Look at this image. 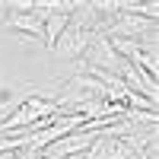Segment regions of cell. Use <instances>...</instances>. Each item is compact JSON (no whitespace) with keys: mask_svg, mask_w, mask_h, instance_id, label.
I'll use <instances>...</instances> for the list:
<instances>
[{"mask_svg":"<svg viewBox=\"0 0 159 159\" xmlns=\"http://www.w3.org/2000/svg\"><path fill=\"white\" fill-rule=\"evenodd\" d=\"M99 32H92V29H86V25H80V22H67V29L61 32V38H57V45L51 48L57 57H64V61H76V57H83L86 54V48L92 45V38H96Z\"/></svg>","mask_w":159,"mask_h":159,"instance_id":"cell-1","label":"cell"},{"mask_svg":"<svg viewBox=\"0 0 159 159\" xmlns=\"http://www.w3.org/2000/svg\"><path fill=\"white\" fill-rule=\"evenodd\" d=\"M80 61H83L86 70H105V73H118V67H121V57H118V51L111 48V42L105 35L92 38V45L86 48V54Z\"/></svg>","mask_w":159,"mask_h":159,"instance_id":"cell-2","label":"cell"},{"mask_svg":"<svg viewBox=\"0 0 159 159\" xmlns=\"http://www.w3.org/2000/svg\"><path fill=\"white\" fill-rule=\"evenodd\" d=\"M7 29H16V32H25V35L38 38V42H45V29H42V22H38L32 13H10Z\"/></svg>","mask_w":159,"mask_h":159,"instance_id":"cell-3","label":"cell"},{"mask_svg":"<svg viewBox=\"0 0 159 159\" xmlns=\"http://www.w3.org/2000/svg\"><path fill=\"white\" fill-rule=\"evenodd\" d=\"M67 22H70L67 13H51V16H45V22H42V29H45V48L57 45V38H61L64 29H67Z\"/></svg>","mask_w":159,"mask_h":159,"instance_id":"cell-4","label":"cell"}]
</instances>
